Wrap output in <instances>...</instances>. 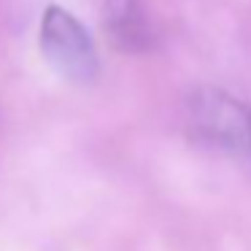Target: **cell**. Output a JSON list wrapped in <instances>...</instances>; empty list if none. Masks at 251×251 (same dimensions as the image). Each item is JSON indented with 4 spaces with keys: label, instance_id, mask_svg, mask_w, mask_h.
<instances>
[{
    "label": "cell",
    "instance_id": "6da1fadb",
    "mask_svg": "<svg viewBox=\"0 0 251 251\" xmlns=\"http://www.w3.org/2000/svg\"><path fill=\"white\" fill-rule=\"evenodd\" d=\"M41 54L71 84H92L100 73L98 49L89 33L71 11L49 6L41 19Z\"/></svg>",
    "mask_w": 251,
    "mask_h": 251
},
{
    "label": "cell",
    "instance_id": "3957f363",
    "mask_svg": "<svg viewBox=\"0 0 251 251\" xmlns=\"http://www.w3.org/2000/svg\"><path fill=\"white\" fill-rule=\"evenodd\" d=\"M103 25L122 51H143L149 46V27L138 0H105Z\"/></svg>",
    "mask_w": 251,
    "mask_h": 251
},
{
    "label": "cell",
    "instance_id": "7a4b0ae2",
    "mask_svg": "<svg viewBox=\"0 0 251 251\" xmlns=\"http://www.w3.org/2000/svg\"><path fill=\"white\" fill-rule=\"evenodd\" d=\"M186 116L208 143L229 151H251V111L224 89H195L186 100Z\"/></svg>",
    "mask_w": 251,
    "mask_h": 251
}]
</instances>
